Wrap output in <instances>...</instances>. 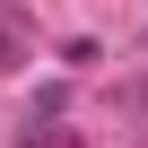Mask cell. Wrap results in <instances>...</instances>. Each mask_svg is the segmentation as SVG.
Wrapping results in <instances>:
<instances>
[{
  "label": "cell",
  "instance_id": "cell-2",
  "mask_svg": "<svg viewBox=\"0 0 148 148\" xmlns=\"http://www.w3.org/2000/svg\"><path fill=\"white\" fill-rule=\"evenodd\" d=\"M0 70H18V44H9V26H0Z\"/></svg>",
  "mask_w": 148,
  "mask_h": 148
},
{
  "label": "cell",
  "instance_id": "cell-1",
  "mask_svg": "<svg viewBox=\"0 0 148 148\" xmlns=\"http://www.w3.org/2000/svg\"><path fill=\"white\" fill-rule=\"evenodd\" d=\"M26 148H79V139H70V131H35V122H26Z\"/></svg>",
  "mask_w": 148,
  "mask_h": 148
}]
</instances>
